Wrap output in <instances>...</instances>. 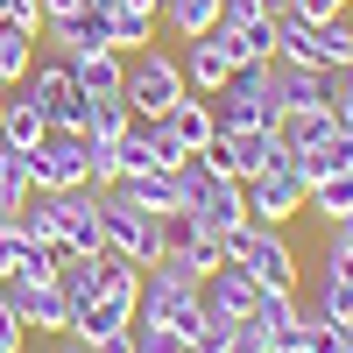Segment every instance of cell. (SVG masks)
Returning a JSON list of instances; mask_svg holds the SVG:
<instances>
[{
  "label": "cell",
  "mask_w": 353,
  "mask_h": 353,
  "mask_svg": "<svg viewBox=\"0 0 353 353\" xmlns=\"http://www.w3.org/2000/svg\"><path fill=\"white\" fill-rule=\"evenodd\" d=\"M325 241H332V248H353V212H346V219H325Z\"/></svg>",
  "instance_id": "obj_40"
},
{
  "label": "cell",
  "mask_w": 353,
  "mask_h": 353,
  "mask_svg": "<svg viewBox=\"0 0 353 353\" xmlns=\"http://www.w3.org/2000/svg\"><path fill=\"white\" fill-rule=\"evenodd\" d=\"M0 353H28V325L14 318V304L0 297Z\"/></svg>",
  "instance_id": "obj_32"
},
{
  "label": "cell",
  "mask_w": 353,
  "mask_h": 353,
  "mask_svg": "<svg viewBox=\"0 0 353 353\" xmlns=\"http://www.w3.org/2000/svg\"><path fill=\"white\" fill-rule=\"evenodd\" d=\"M43 191H92V170H85V134L71 128H43V141L28 149Z\"/></svg>",
  "instance_id": "obj_9"
},
{
  "label": "cell",
  "mask_w": 353,
  "mask_h": 353,
  "mask_svg": "<svg viewBox=\"0 0 353 353\" xmlns=\"http://www.w3.org/2000/svg\"><path fill=\"white\" fill-rule=\"evenodd\" d=\"M71 78H78L85 99H121L128 57H121V50H71Z\"/></svg>",
  "instance_id": "obj_17"
},
{
  "label": "cell",
  "mask_w": 353,
  "mask_h": 353,
  "mask_svg": "<svg viewBox=\"0 0 353 353\" xmlns=\"http://www.w3.org/2000/svg\"><path fill=\"white\" fill-rule=\"evenodd\" d=\"M248 219H261V226H290L311 205V184H304V170H297V156H290L283 170H261V176H248Z\"/></svg>",
  "instance_id": "obj_8"
},
{
  "label": "cell",
  "mask_w": 353,
  "mask_h": 353,
  "mask_svg": "<svg viewBox=\"0 0 353 353\" xmlns=\"http://www.w3.org/2000/svg\"><path fill=\"white\" fill-rule=\"evenodd\" d=\"M85 353H134V325H121V332H106L99 346H85Z\"/></svg>",
  "instance_id": "obj_39"
},
{
  "label": "cell",
  "mask_w": 353,
  "mask_h": 353,
  "mask_svg": "<svg viewBox=\"0 0 353 353\" xmlns=\"http://www.w3.org/2000/svg\"><path fill=\"white\" fill-rule=\"evenodd\" d=\"M191 92V85H184V64H176V57L170 50H134L128 57V85H121V99L141 113V121H163V113L176 106V99H184Z\"/></svg>",
  "instance_id": "obj_6"
},
{
  "label": "cell",
  "mask_w": 353,
  "mask_h": 353,
  "mask_svg": "<svg viewBox=\"0 0 353 353\" xmlns=\"http://www.w3.org/2000/svg\"><path fill=\"white\" fill-rule=\"evenodd\" d=\"M0 113H8V92H0Z\"/></svg>",
  "instance_id": "obj_45"
},
{
  "label": "cell",
  "mask_w": 353,
  "mask_h": 353,
  "mask_svg": "<svg viewBox=\"0 0 353 353\" xmlns=\"http://www.w3.org/2000/svg\"><path fill=\"white\" fill-rule=\"evenodd\" d=\"M254 14H261V0H219V28H241Z\"/></svg>",
  "instance_id": "obj_37"
},
{
  "label": "cell",
  "mask_w": 353,
  "mask_h": 353,
  "mask_svg": "<svg viewBox=\"0 0 353 353\" xmlns=\"http://www.w3.org/2000/svg\"><path fill=\"white\" fill-rule=\"evenodd\" d=\"M304 212H318V219H346V212H353V170H332V176H318Z\"/></svg>",
  "instance_id": "obj_27"
},
{
  "label": "cell",
  "mask_w": 353,
  "mask_h": 353,
  "mask_svg": "<svg viewBox=\"0 0 353 353\" xmlns=\"http://www.w3.org/2000/svg\"><path fill=\"white\" fill-rule=\"evenodd\" d=\"M36 57H43V43H36V36H21L14 21H0V92H14V85L36 71Z\"/></svg>",
  "instance_id": "obj_21"
},
{
  "label": "cell",
  "mask_w": 353,
  "mask_h": 353,
  "mask_svg": "<svg viewBox=\"0 0 353 353\" xmlns=\"http://www.w3.org/2000/svg\"><path fill=\"white\" fill-rule=\"evenodd\" d=\"M261 14H297V0H261Z\"/></svg>",
  "instance_id": "obj_41"
},
{
  "label": "cell",
  "mask_w": 353,
  "mask_h": 353,
  "mask_svg": "<svg viewBox=\"0 0 353 353\" xmlns=\"http://www.w3.org/2000/svg\"><path fill=\"white\" fill-rule=\"evenodd\" d=\"M184 212H191L198 226H212V233H233V226L248 219V191H241V176H219V170H212V176L191 191Z\"/></svg>",
  "instance_id": "obj_15"
},
{
  "label": "cell",
  "mask_w": 353,
  "mask_h": 353,
  "mask_svg": "<svg viewBox=\"0 0 353 353\" xmlns=\"http://www.w3.org/2000/svg\"><path fill=\"white\" fill-rule=\"evenodd\" d=\"M248 325L269 339V353H276L290 332L304 325V297H297V290H261V297H254V311H248Z\"/></svg>",
  "instance_id": "obj_18"
},
{
  "label": "cell",
  "mask_w": 353,
  "mask_h": 353,
  "mask_svg": "<svg viewBox=\"0 0 353 353\" xmlns=\"http://www.w3.org/2000/svg\"><path fill=\"white\" fill-rule=\"evenodd\" d=\"M99 226H106V248L128 254L134 269H156V261H163V212H141L121 184L99 191Z\"/></svg>",
  "instance_id": "obj_4"
},
{
  "label": "cell",
  "mask_w": 353,
  "mask_h": 353,
  "mask_svg": "<svg viewBox=\"0 0 353 353\" xmlns=\"http://www.w3.org/2000/svg\"><path fill=\"white\" fill-rule=\"evenodd\" d=\"M0 21H14L21 36H36V43H43V28H50V14H43V0H8V14H0Z\"/></svg>",
  "instance_id": "obj_31"
},
{
  "label": "cell",
  "mask_w": 353,
  "mask_h": 353,
  "mask_svg": "<svg viewBox=\"0 0 353 353\" xmlns=\"http://www.w3.org/2000/svg\"><path fill=\"white\" fill-rule=\"evenodd\" d=\"M128 121H134L128 99H92V113H85V134H92V141H121Z\"/></svg>",
  "instance_id": "obj_29"
},
{
  "label": "cell",
  "mask_w": 353,
  "mask_h": 353,
  "mask_svg": "<svg viewBox=\"0 0 353 353\" xmlns=\"http://www.w3.org/2000/svg\"><path fill=\"white\" fill-rule=\"evenodd\" d=\"M156 21L163 28H176V36H212V28H219V0H163V8H156Z\"/></svg>",
  "instance_id": "obj_24"
},
{
  "label": "cell",
  "mask_w": 353,
  "mask_h": 353,
  "mask_svg": "<svg viewBox=\"0 0 353 353\" xmlns=\"http://www.w3.org/2000/svg\"><path fill=\"white\" fill-rule=\"evenodd\" d=\"M332 121L353 128V71H332Z\"/></svg>",
  "instance_id": "obj_33"
},
{
  "label": "cell",
  "mask_w": 353,
  "mask_h": 353,
  "mask_svg": "<svg viewBox=\"0 0 353 353\" xmlns=\"http://www.w3.org/2000/svg\"><path fill=\"white\" fill-rule=\"evenodd\" d=\"M332 353H353V325H339V346Z\"/></svg>",
  "instance_id": "obj_42"
},
{
  "label": "cell",
  "mask_w": 353,
  "mask_h": 353,
  "mask_svg": "<svg viewBox=\"0 0 353 353\" xmlns=\"http://www.w3.org/2000/svg\"><path fill=\"white\" fill-rule=\"evenodd\" d=\"M163 254L184 261L191 276H212V269H226V233L198 226L191 212H163Z\"/></svg>",
  "instance_id": "obj_12"
},
{
  "label": "cell",
  "mask_w": 353,
  "mask_h": 353,
  "mask_svg": "<svg viewBox=\"0 0 353 353\" xmlns=\"http://www.w3.org/2000/svg\"><path fill=\"white\" fill-rule=\"evenodd\" d=\"M14 92H28V99H36L50 128L85 134V113H92V99L78 92V78H71V57H64V50H43V57H36V71H28Z\"/></svg>",
  "instance_id": "obj_5"
},
{
  "label": "cell",
  "mask_w": 353,
  "mask_h": 353,
  "mask_svg": "<svg viewBox=\"0 0 353 353\" xmlns=\"http://www.w3.org/2000/svg\"><path fill=\"white\" fill-rule=\"evenodd\" d=\"M43 106L28 99V92H8V113H0V141H14V149H36L43 141Z\"/></svg>",
  "instance_id": "obj_25"
},
{
  "label": "cell",
  "mask_w": 353,
  "mask_h": 353,
  "mask_svg": "<svg viewBox=\"0 0 353 353\" xmlns=\"http://www.w3.org/2000/svg\"><path fill=\"white\" fill-rule=\"evenodd\" d=\"M176 64H184V85L198 99H212L219 85L233 78V64H241V57H233V43H226V28H212V36H191V50L176 57Z\"/></svg>",
  "instance_id": "obj_14"
},
{
  "label": "cell",
  "mask_w": 353,
  "mask_h": 353,
  "mask_svg": "<svg viewBox=\"0 0 353 353\" xmlns=\"http://www.w3.org/2000/svg\"><path fill=\"white\" fill-rule=\"evenodd\" d=\"M276 121H283L276 64H233V78L212 92V128L219 134H248V128H276Z\"/></svg>",
  "instance_id": "obj_2"
},
{
  "label": "cell",
  "mask_w": 353,
  "mask_h": 353,
  "mask_svg": "<svg viewBox=\"0 0 353 353\" xmlns=\"http://www.w3.org/2000/svg\"><path fill=\"white\" fill-rule=\"evenodd\" d=\"M346 71H353V64H346Z\"/></svg>",
  "instance_id": "obj_46"
},
{
  "label": "cell",
  "mask_w": 353,
  "mask_h": 353,
  "mask_svg": "<svg viewBox=\"0 0 353 353\" xmlns=\"http://www.w3.org/2000/svg\"><path fill=\"white\" fill-rule=\"evenodd\" d=\"M226 353H269V339H261L248 318H241V325H226Z\"/></svg>",
  "instance_id": "obj_35"
},
{
  "label": "cell",
  "mask_w": 353,
  "mask_h": 353,
  "mask_svg": "<svg viewBox=\"0 0 353 353\" xmlns=\"http://www.w3.org/2000/svg\"><path fill=\"white\" fill-rule=\"evenodd\" d=\"M254 297H261V283L248 269H233V261L198 283V304H205V318H219V325H241V318L254 311Z\"/></svg>",
  "instance_id": "obj_13"
},
{
  "label": "cell",
  "mask_w": 353,
  "mask_h": 353,
  "mask_svg": "<svg viewBox=\"0 0 353 353\" xmlns=\"http://www.w3.org/2000/svg\"><path fill=\"white\" fill-rule=\"evenodd\" d=\"M226 43H233L241 64H276V14H254L241 28H226Z\"/></svg>",
  "instance_id": "obj_26"
},
{
  "label": "cell",
  "mask_w": 353,
  "mask_h": 353,
  "mask_svg": "<svg viewBox=\"0 0 353 353\" xmlns=\"http://www.w3.org/2000/svg\"><path fill=\"white\" fill-rule=\"evenodd\" d=\"M134 353H191V339L170 332V325H141L134 318Z\"/></svg>",
  "instance_id": "obj_30"
},
{
  "label": "cell",
  "mask_w": 353,
  "mask_h": 353,
  "mask_svg": "<svg viewBox=\"0 0 353 353\" xmlns=\"http://www.w3.org/2000/svg\"><path fill=\"white\" fill-rule=\"evenodd\" d=\"M21 248H28V241H21V233H14V226H0V283H8V276H14V261H21Z\"/></svg>",
  "instance_id": "obj_36"
},
{
  "label": "cell",
  "mask_w": 353,
  "mask_h": 353,
  "mask_svg": "<svg viewBox=\"0 0 353 353\" xmlns=\"http://www.w3.org/2000/svg\"><path fill=\"white\" fill-rule=\"evenodd\" d=\"M28 198H36L28 184H14V176H0V226H14V212H21Z\"/></svg>",
  "instance_id": "obj_34"
},
{
  "label": "cell",
  "mask_w": 353,
  "mask_h": 353,
  "mask_svg": "<svg viewBox=\"0 0 353 353\" xmlns=\"http://www.w3.org/2000/svg\"><path fill=\"white\" fill-rule=\"evenodd\" d=\"M57 353H85V346H78V339H71V346H57Z\"/></svg>",
  "instance_id": "obj_44"
},
{
  "label": "cell",
  "mask_w": 353,
  "mask_h": 353,
  "mask_svg": "<svg viewBox=\"0 0 353 353\" xmlns=\"http://www.w3.org/2000/svg\"><path fill=\"white\" fill-rule=\"evenodd\" d=\"M311 311H325L332 325H353V276H318V290L304 297Z\"/></svg>",
  "instance_id": "obj_28"
},
{
  "label": "cell",
  "mask_w": 353,
  "mask_h": 353,
  "mask_svg": "<svg viewBox=\"0 0 353 353\" xmlns=\"http://www.w3.org/2000/svg\"><path fill=\"white\" fill-rule=\"evenodd\" d=\"M163 134H170V149L176 156H198V149H212V99H198V92H184V99H176L170 113H163V121H156Z\"/></svg>",
  "instance_id": "obj_16"
},
{
  "label": "cell",
  "mask_w": 353,
  "mask_h": 353,
  "mask_svg": "<svg viewBox=\"0 0 353 353\" xmlns=\"http://www.w3.org/2000/svg\"><path fill=\"white\" fill-rule=\"evenodd\" d=\"M57 212V248L64 254H99L106 226H99V191H43Z\"/></svg>",
  "instance_id": "obj_11"
},
{
  "label": "cell",
  "mask_w": 353,
  "mask_h": 353,
  "mask_svg": "<svg viewBox=\"0 0 353 353\" xmlns=\"http://www.w3.org/2000/svg\"><path fill=\"white\" fill-rule=\"evenodd\" d=\"M106 43L121 50V57L149 50V43H156V14H149V8H106Z\"/></svg>",
  "instance_id": "obj_22"
},
{
  "label": "cell",
  "mask_w": 353,
  "mask_h": 353,
  "mask_svg": "<svg viewBox=\"0 0 353 353\" xmlns=\"http://www.w3.org/2000/svg\"><path fill=\"white\" fill-rule=\"evenodd\" d=\"M226 261L233 269H248L261 290H297V248H290V233L283 226H261V219H241L226 233Z\"/></svg>",
  "instance_id": "obj_3"
},
{
  "label": "cell",
  "mask_w": 353,
  "mask_h": 353,
  "mask_svg": "<svg viewBox=\"0 0 353 353\" xmlns=\"http://www.w3.org/2000/svg\"><path fill=\"white\" fill-rule=\"evenodd\" d=\"M205 163H212L219 176H261V170H283L290 149H283V134L276 128H248V134H212V149H198Z\"/></svg>",
  "instance_id": "obj_7"
},
{
  "label": "cell",
  "mask_w": 353,
  "mask_h": 353,
  "mask_svg": "<svg viewBox=\"0 0 353 353\" xmlns=\"http://www.w3.org/2000/svg\"><path fill=\"white\" fill-rule=\"evenodd\" d=\"M113 8H149V14H156V8H163V0H113Z\"/></svg>",
  "instance_id": "obj_43"
},
{
  "label": "cell",
  "mask_w": 353,
  "mask_h": 353,
  "mask_svg": "<svg viewBox=\"0 0 353 353\" xmlns=\"http://www.w3.org/2000/svg\"><path fill=\"white\" fill-rule=\"evenodd\" d=\"M276 78H283V106H332V71L276 64Z\"/></svg>",
  "instance_id": "obj_23"
},
{
  "label": "cell",
  "mask_w": 353,
  "mask_h": 353,
  "mask_svg": "<svg viewBox=\"0 0 353 353\" xmlns=\"http://www.w3.org/2000/svg\"><path fill=\"white\" fill-rule=\"evenodd\" d=\"M346 8H353V0H297L304 21H332V14H346Z\"/></svg>",
  "instance_id": "obj_38"
},
{
  "label": "cell",
  "mask_w": 353,
  "mask_h": 353,
  "mask_svg": "<svg viewBox=\"0 0 353 353\" xmlns=\"http://www.w3.org/2000/svg\"><path fill=\"white\" fill-rule=\"evenodd\" d=\"M121 191L141 205V212H184V184H176V170H141V176H121Z\"/></svg>",
  "instance_id": "obj_20"
},
{
  "label": "cell",
  "mask_w": 353,
  "mask_h": 353,
  "mask_svg": "<svg viewBox=\"0 0 353 353\" xmlns=\"http://www.w3.org/2000/svg\"><path fill=\"white\" fill-rule=\"evenodd\" d=\"M198 283H205V276H191L184 261L163 254L156 269H141V304H134V318H141V325H170V332H184V339L198 346V332H205Z\"/></svg>",
  "instance_id": "obj_1"
},
{
  "label": "cell",
  "mask_w": 353,
  "mask_h": 353,
  "mask_svg": "<svg viewBox=\"0 0 353 353\" xmlns=\"http://www.w3.org/2000/svg\"><path fill=\"white\" fill-rule=\"evenodd\" d=\"M276 134H283V149H290V156H304V149H318V141H332L339 121H332V106H283Z\"/></svg>",
  "instance_id": "obj_19"
},
{
  "label": "cell",
  "mask_w": 353,
  "mask_h": 353,
  "mask_svg": "<svg viewBox=\"0 0 353 353\" xmlns=\"http://www.w3.org/2000/svg\"><path fill=\"white\" fill-rule=\"evenodd\" d=\"M0 297L14 304V318H21L28 332H43V339H64V332H71V304H64V290H57V276H50V283L8 276V283H0Z\"/></svg>",
  "instance_id": "obj_10"
}]
</instances>
